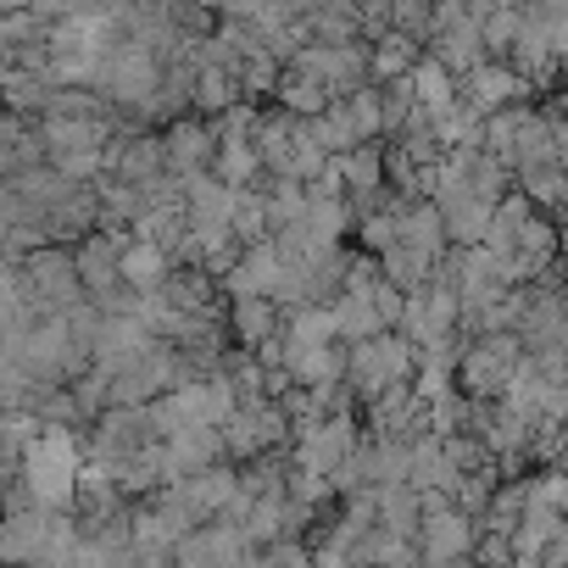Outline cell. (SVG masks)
<instances>
[{
    "label": "cell",
    "instance_id": "d6986e66",
    "mask_svg": "<svg viewBox=\"0 0 568 568\" xmlns=\"http://www.w3.org/2000/svg\"><path fill=\"white\" fill-rule=\"evenodd\" d=\"M418 518H424V501H418L407 485L374 490V529H379V535H390V540H418Z\"/></svg>",
    "mask_w": 568,
    "mask_h": 568
},
{
    "label": "cell",
    "instance_id": "2e32d148",
    "mask_svg": "<svg viewBox=\"0 0 568 568\" xmlns=\"http://www.w3.org/2000/svg\"><path fill=\"white\" fill-rule=\"evenodd\" d=\"M45 151H40V129L34 118H12V112H0V184L40 168Z\"/></svg>",
    "mask_w": 568,
    "mask_h": 568
},
{
    "label": "cell",
    "instance_id": "8992f818",
    "mask_svg": "<svg viewBox=\"0 0 568 568\" xmlns=\"http://www.w3.org/2000/svg\"><path fill=\"white\" fill-rule=\"evenodd\" d=\"M291 68L307 73V79H318L329 101H346V95H357V90L374 84L368 79V45H302L291 57Z\"/></svg>",
    "mask_w": 568,
    "mask_h": 568
},
{
    "label": "cell",
    "instance_id": "ba28073f",
    "mask_svg": "<svg viewBox=\"0 0 568 568\" xmlns=\"http://www.w3.org/2000/svg\"><path fill=\"white\" fill-rule=\"evenodd\" d=\"M474 535H479V529H474L463 513H452L440 496H429V501H424V518H418V540H413V546H418V557H424V562H446V568H452V562H468Z\"/></svg>",
    "mask_w": 568,
    "mask_h": 568
},
{
    "label": "cell",
    "instance_id": "5b68a950",
    "mask_svg": "<svg viewBox=\"0 0 568 568\" xmlns=\"http://www.w3.org/2000/svg\"><path fill=\"white\" fill-rule=\"evenodd\" d=\"M357 440H363V429H357V418H352V413H341V418H318V424L296 429L291 474H302V479H329V474L357 452Z\"/></svg>",
    "mask_w": 568,
    "mask_h": 568
},
{
    "label": "cell",
    "instance_id": "9a60e30c",
    "mask_svg": "<svg viewBox=\"0 0 568 568\" xmlns=\"http://www.w3.org/2000/svg\"><path fill=\"white\" fill-rule=\"evenodd\" d=\"M396 245L424 256V262H446V229H440V212L429 201H402V217H396Z\"/></svg>",
    "mask_w": 568,
    "mask_h": 568
},
{
    "label": "cell",
    "instance_id": "cb8c5ba5",
    "mask_svg": "<svg viewBox=\"0 0 568 568\" xmlns=\"http://www.w3.org/2000/svg\"><path fill=\"white\" fill-rule=\"evenodd\" d=\"M229 106H240V90H234V79H229V73H217V68H195L190 112H195L201 123H212V118H223Z\"/></svg>",
    "mask_w": 568,
    "mask_h": 568
},
{
    "label": "cell",
    "instance_id": "484cf974",
    "mask_svg": "<svg viewBox=\"0 0 568 568\" xmlns=\"http://www.w3.org/2000/svg\"><path fill=\"white\" fill-rule=\"evenodd\" d=\"M518 195H524L540 217H551V212L562 206V168H529V173H518Z\"/></svg>",
    "mask_w": 568,
    "mask_h": 568
},
{
    "label": "cell",
    "instance_id": "f1b7e54d",
    "mask_svg": "<svg viewBox=\"0 0 568 568\" xmlns=\"http://www.w3.org/2000/svg\"><path fill=\"white\" fill-rule=\"evenodd\" d=\"M240 568H273V562H267V551H245V562H240Z\"/></svg>",
    "mask_w": 568,
    "mask_h": 568
},
{
    "label": "cell",
    "instance_id": "ac0fdd59",
    "mask_svg": "<svg viewBox=\"0 0 568 568\" xmlns=\"http://www.w3.org/2000/svg\"><path fill=\"white\" fill-rule=\"evenodd\" d=\"M168 273H173V262H168L156 245L129 240V245H123V256H118V284H123L129 296H151V291H162Z\"/></svg>",
    "mask_w": 568,
    "mask_h": 568
},
{
    "label": "cell",
    "instance_id": "e0dca14e",
    "mask_svg": "<svg viewBox=\"0 0 568 568\" xmlns=\"http://www.w3.org/2000/svg\"><path fill=\"white\" fill-rule=\"evenodd\" d=\"M278 307L273 302H262V296H234L229 302V329H234V341L245 346V352H262V346H273L278 341Z\"/></svg>",
    "mask_w": 568,
    "mask_h": 568
},
{
    "label": "cell",
    "instance_id": "ffe728a7",
    "mask_svg": "<svg viewBox=\"0 0 568 568\" xmlns=\"http://www.w3.org/2000/svg\"><path fill=\"white\" fill-rule=\"evenodd\" d=\"M212 179L223 190H256L262 184V162L251 151V140H217L212 151Z\"/></svg>",
    "mask_w": 568,
    "mask_h": 568
},
{
    "label": "cell",
    "instance_id": "603a6c76",
    "mask_svg": "<svg viewBox=\"0 0 568 568\" xmlns=\"http://www.w3.org/2000/svg\"><path fill=\"white\" fill-rule=\"evenodd\" d=\"M518 34H524V12L518 7H490L479 18V51H485V62H507L513 45H518Z\"/></svg>",
    "mask_w": 568,
    "mask_h": 568
},
{
    "label": "cell",
    "instance_id": "4316f807",
    "mask_svg": "<svg viewBox=\"0 0 568 568\" xmlns=\"http://www.w3.org/2000/svg\"><path fill=\"white\" fill-rule=\"evenodd\" d=\"M341 106H346V118H352V129H357V140H363V145H374V140H379V90L368 84V90H357V95H346Z\"/></svg>",
    "mask_w": 568,
    "mask_h": 568
},
{
    "label": "cell",
    "instance_id": "4fadbf2b",
    "mask_svg": "<svg viewBox=\"0 0 568 568\" xmlns=\"http://www.w3.org/2000/svg\"><path fill=\"white\" fill-rule=\"evenodd\" d=\"M173 490H179V501L190 507V518H195V524H212V518H223L229 496L240 490V468H234V463H212V468H201V474L179 479Z\"/></svg>",
    "mask_w": 568,
    "mask_h": 568
},
{
    "label": "cell",
    "instance_id": "52a82bcc",
    "mask_svg": "<svg viewBox=\"0 0 568 568\" xmlns=\"http://www.w3.org/2000/svg\"><path fill=\"white\" fill-rule=\"evenodd\" d=\"M123 229H95L73 245V273H79V291L90 307H101L106 296H118L123 284H118V256H123Z\"/></svg>",
    "mask_w": 568,
    "mask_h": 568
},
{
    "label": "cell",
    "instance_id": "5bb4252c",
    "mask_svg": "<svg viewBox=\"0 0 568 568\" xmlns=\"http://www.w3.org/2000/svg\"><path fill=\"white\" fill-rule=\"evenodd\" d=\"M217 284L229 291V302H234V296H262V302H273V284H278V256H273V245H267V240L240 245V256L229 262V273H223Z\"/></svg>",
    "mask_w": 568,
    "mask_h": 568
},
{
    "label": "cell",
    "instance_id": "30bf717a",
    "mask_svg": "<svg viewBox=\"0 0 568 568\" xmlns=\"http://www.w3.org/2000/svg\"><path fill=\"white\" fill-rule=\"evenodd\" d=\"M245 551H251V546H245L229 524L212 518V524H195V529L168 551V568H240Z\"/></svg>",
    "mask_w": 568,
    "mask_h": 568
},
{
    "label": "cell",
    "instance_id": "7c38bea8",
    "mask_svg": "<svg viewBox=\"0 0 568 568\" xmlns=\"http://www.w3.org/2000/svg\"><path fill=\"white\" fill-rule=\"evenodd\" d=\"M156 140H162V156H168V179L212 173V151H217V140H212V129H206L201 118H173Z\"/></svg>",
    "mask_w": 568,
    "mask_h": 568
},
{
    "label": "cell",
    "instance_id": "9c48e42d",
    "mask_svg": "<svg viewBox=\"0 0 568 568\" xmlns=\"http://www.w3.org/2000/svg\"><path fill=\"white\" fill-rule=\"evenodd\" d=\"M151 457H156V479L162 485H179V479L223 463V440H217V429H179V435L156 440Z\"/></svg>",
    "mask_w": 568,
    "mask_h": 568
},
{
    "label": "cell",
    "instance_id": "3957f363",
    "mask_svg": "<svg viewBox=\"0 0 568 568\" xmlns=\"http://www.w3.org/2000/svg\"><path fill=\"white\" fill-rule=\"evenodd\" d=\"M413 379V346L402 335H374L363 346H346V390L363 402H379L385 390Z\"/></svg>",
    "mask_w": 568,
    "mask_h": 568
},
{
    "label": "cell",
    "instance_id": "7a4b0ae2",
    "mask_svg": "<svg viewBox=\"0 0 568 568\" xmlns=\"http://www.w3.org/2000/svg\"><path fill=\"white\" fill-rule=\"evenodd\" d=\"M518 363H524L518 335H479V341H463V346H457V368H452V390H457L463 402L490 407V402H501V390H507V379H513Z\"/></svg>",
    "mask_w": 568,
    "mask_h": 568
},
{
    "label": "cell",
    "instance_id": "277c9868",
    "mask_svg": "<svg viewBox=\"0 0 568 568\" xmlns=\"http://www.w3.org/2000/svg\"><path fill=\"white\" fill-rule=\"evenodd\" d=\"M51 518L57 513H40L12 479L7 507H0V568H40L45 540H51Z\"/></svg>",
    "mask_w": 568,
    "mask_h": 568
},
{
    "label": "cell",
    "instance_id": "44dd1931",
    "mask_svg": "<svg viewBox=\"0 0 568 568\" xmlns=\"http://www.w3.org/2000/svg\"><path fill=\"white\" fill-rule=\"evenodd\" d=\"M407 84H413V101H418V112H424V118H440V112L457 101V79H452L446 68H435L429 57H418V62H413Z\"/></svg>",
    "mask_w": 568,
    "mask_h": 568
},
{
    "label": "cell",
    "instance_id": "7402d4cb",
    "mask_svg": "<svg viewBox=\"0 0 568 568\" xmlns=\"http://www.w3.org/2000/svg\"><path fill=\"white\" fill-rule=\"evenodd\" d=\"M413 62H418V45L407 40V34H379L374 45H368V79L374 84H390V79H407L413 73Z\"/></svg>",
    "mask_w": 568,
    "mask_h": 568
},
{
    "label": "cell",
    "instance_id": "8fae6325",
    "mask_svg": "<svg viewBox=\"0 0 568 568\" xmlns=\"http://www.w3.org/2000/svg\"><path fill=\"white\" fill-rule=\"evenodd\" d=\"M457 101L474 106L479 118H490V112L524 106V101H529V84H524L507 62H479L468 79H457Z\"/></svg>",
    "mask_w": 568,
    "mask_h": 568
},
{
    "label": "cell",
    "instance_id": "6da1fadb",
    "mask_svg": "<svg viewBox=\"0 0 568 568\" xmlns=\"http://www.w3.org/2000/svg\"><path fill=\"white\" fill-rule=\"evenodd\" d=\"M79 468H84L79 435H68V429H40V435L18 452V490H23L40 513H73Z\"/></svg>",
    "mask_w": 568,
    "mask_h": 568
},
{
    "label": "cell",
    "instance_id": "83f0119b",
    "mask_svg": "<svg viewBox=\"0 0 568 568\" xmlns=\"http://www.w3.org/2000/svg\"><path fill=\"white\" fill-rule=\"evenodd\" d=\"M262 551H267L273 568H307V540H273V546H262Z\"/></svg>",
    "mask_w": 568,
    "mask_h": 568
},
{
    "label": "cell",
    "instance_id": "d4e9b609",
    "mask_svg": "<svg viewBox=\"0 0 568 568\" xmlns=\"http://www.w3.org/2000/svg\"><path fill=\"white\" fill-rule=\"evenodd\" d=\"M278 62L267 57V51H251V57H240V68H234V90H240V101L251 106V101H262V95H273V84H278Z\"/></svg>",
    "mask_w": 568,
    "mask_h": 568
}]
</instances>
